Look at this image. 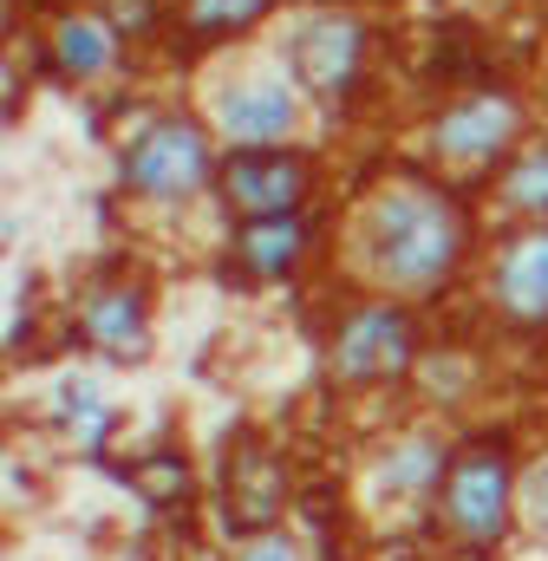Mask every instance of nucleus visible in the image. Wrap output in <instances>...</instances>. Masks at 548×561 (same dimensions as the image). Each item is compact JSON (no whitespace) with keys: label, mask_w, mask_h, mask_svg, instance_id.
<instances>
[{"label":"nucleus","mask_w":548,"mask_h":561,"mask_svg":"<svg viewBox=\"0 0 548 561\" xmlns=\"http://www.w3.org/2000/svg\"><path fill=\"white\" fill-rule=\"evenodd\" d=\"M411 359H418V327H411L406 307H392V300L353 307V313L333 327V346H327V366H333L340 386H379V379H399Z\"/></svg>","instance_id":"nucleus-3"},{"label":"nucleus","mask_w":548,"mask_h":561,"mask_svg":"<svg viewBox=\"0 0 548 561\" xmlns=\"http://www.w3.org/2000/svg\"><path fill=\"white\" fill-rule=\"evenodd\" d=\"M269 7L274 0H190V26H196L203 39H216V33H242V26H255Z\"/></svg>","instance_id":"nucleus-16"},{"label":"nucleus","mask_w":548,"mask_h":561,"mask_svg":"<svg viewBox=\"0 0 548 561\" xmlns=\"http://www.w3.org/2000/svg\"><path fill=\"white\" fill-rule=\"evenodd\" d=\"M287 510V463L262 431H236L222 450V523L236 536H274Z\"/></svg>","instance_id":"nucleus-4"},{"label":"nucleus","mask_w":548,"mask_h":561,"mask_svg":"<svg viewBox=\"0 0 548 561\" xmlns=\"http://www.w3.org/2000/svg\"><path fill=\"white\" fill-rule=\"evenodd\" d=\"M503 196H510V209L548 216V144L523 150V157L510 163V176H503Z\"/></svg>","instance_id":"nucleus-15"},{"label":"nucleus","mask_w":548,"mask_h":561,"mask_svg":"<svg viewBox=\"0 0 548 561\" xmlns=\"http://www.w3.org/2000/svg\"><path fill=\"white\" fill-rule=\"evenodd\" d=\"M307 157L300 150H236L222 163V203L249 222H269V216H300L307 203Z\"/></svg>","instance_id":"nucleus-6"},{"label":"nucleus","mask_w":548,"mask_h":561,"mask_svg":"<svg viewBox=\"0 0 548 561\" xmlns=\"http://www.w3.org/2000/svg\"><path fill=\"white\" fill-rule=\"evenodd\" d=\"M242 561H300V549H294L287 536H255V542L242 549Z\"/></svg>","instance_id":"nucleus-18"},{"label":"nucleus","mask_w":548,"mask_h":561,"mask_svg":"<svg viewBox=\"0 0 548 561\" xmlns=\"http://www.w3.org/2000/svg\"><path fill=\"white\" fill-rule=\"evenodd\" d=\"M46 53H53V66H59L66 79H99V72L112 66V26H105L99 13H59Z\"/></svg>","instance_id":"nucleus-13"},{"label":"nucleus","mask_w":548,"mask_h":561,"mask_svg":"<svg viewBox=\"0 0 548 561\" xmlns=\"http://www.w3.org/2000/svg\"><path fill=\"white\" fill-rule=\"evenodd\" d=\"M523 131V112H516V99H503V92H470V99H457L444 118H437V157L444 163H496L510 144Z\"/></svg>","instance_id":"nucleus-8"},{"label":"nucleus","mask_w":548,"mask_h":561,"mask_svg":"<svg viewBox=\"0 0 548 561\" xmlns=\"http://www.w3.org/2000/svg\"><path fill=\"white\" fill-rule=\"evenodd\" d=\"M300 255H307V222L300 216H269V222H242L236 229V262H242L249 280L294 275Z\"/></svg>","instance_id":"nucleus-12"},{"label":"nucleus","mask_w":548,"mask_h":561,"mask_svg":"<svg viewBox=\"0 0 548 561\" xmlns=\"http://www.w3.org/2000/svg\"><path fill=\"white\" fill-rule=\"evenodd\" d=\"M132 483L144 490V503H157V510L190 503V463H183L176 450H150V457H137V463H132Z\"/></svg>","instance_id":"nucleus-14"},{"label":"nucleus","mask_w":548,"mask_h":561,"mask_svg":"<svg viewBox=\"0 0 548 561\" xmlns=\"http://www.w3.org/2000/svg\"><path fill=\"white\" fill-rule=\"evenodd\" d=\"M99 20H105V26H118V33H150L157 0H99Z\"/></svg>","instance_id":"nucleus-17"},{"label":"nucleus","mask_w":548,"mask_h":561,"mask_svg":"<svg viewBox=\"0 0 548 561\" xmlns=\"http://www.w3.org/2000/svg\"><path fill=\"white\" fill-rule=\"evenodd\" d=\"M503 320L516 327H543L548 320V222L536 229H516L496 255V280H490Z\"/></svg>","instance_id":"nucleus-9"},{"label":"nucleus","mask_w":548,"mask_h":561,"mask_svg":"<svg viewBox=\"0 0 548 561\" xmlns=\"http://www.w3.org/2000/svg\"><path fill=\"white\" fill-rule=\"evenodd\" d=\"M222 125L242 150H281L294 131V92L281 79H242L222 92Z\"/></svg>","instance_id":"nucleus-11"},{"label":"nucleus","mask_w":548,"mask_h":561,"mask_svg":"<svg viewBox=\"0 0 548 561\" xmlns=\"http://www.w3.org/2000/svg\"><path fill=\"white\" fill-rule=\"evenodd\" d=\"M203 183H209V138L190 118H157L125 150V190L150 196V203H183Z\"/></svg>","instance_id":"nucleus-5"},{"label":"nucleus","mask_w":548,"mask_h":561,"mask_svg":"<svg viewBox=\"0 0 548 561\" xmlns=\"http://www.w3.org/2000/svg\"><path fill=\"white\" fill-rule=\"evenodd\" d=\"M464 242H470V222H464V203L431 183V176H411L399 170L392 183H379L359 209V255L366 268L406 294H431L444 287L450 268L464 262Z\"/></svg>","instance_id":"nucleus-1"},{"label":"nucleus","mask_w":548,"mask_h":561,"mask_svg":"<svg viewBox=\"0 0 548 561\" xmlns=\"http://www.w3.org/2000/svg\"><path fill=\"white\" fill-rule=\"evenodd\" d=\"M287 66L307 92L320 99H346L366 72V26L346 20V13H320V20H300L294 39H287Z\"/></svg>","instance_id":"nucleus-7"},{"label":"nucleus","mask_w":548,"mask_h":561,"mask_svg":"<svg viewBox=\"0 0 548 561\" xmlns=\"http://www.w3.org/2000/svg\"><path fill=\"white\" fill-rule=\"evenodd\" d=\"M510 496H516V470H510V444L503 437H470L450 450L444 483H437V523L457 549L483 556L503 542L510 529Z\"/></svg>","instance_id":"nucleus-2"},{"label":"nucleus","mask_w":548,"mask_h":561,"mask_svg":"<svg viewBox=\"0 0 548 561\" xmlns=\"http://www.w3.org/2000/svg\"><path fill=\"white\" fill-rule=\"evenodd\" d=\"M79 333H85V346H99L112 359H144V346H150V300H144V287L99 280L85 294V307H79Z\"/></svg>","instance_id":"nucleus-10"}]
</instances>
